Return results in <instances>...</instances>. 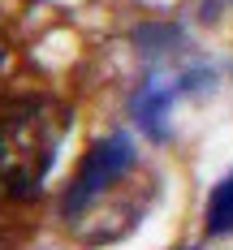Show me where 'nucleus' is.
I'll return each mask as SVG.
<instances>
[{"label":"nucleus","mask_w":233,"mask_h":250,"mask_svg":"<svg viewBox=\"0 0 233 250\" xmlns=\"http://www.w3.org/2000/svg\"><path fill=\"white\" fill-rule=\"evenodd\" d=\"M65 125V108H56L43 95H26L0 108V199H39L43 177L61 155Z\"/></svg>","instance_id":"1"},{"label":"nucleus","mask_w":233,"mask_h":250,"mask_svg":"<svg viewBox=\"0 0 233 250\" xmlns=\"http://www.w3.org/2000/svg\"><path fill=\"white\" fill-rule=\"evenodd\" d=\"M134 164H138V151H134V143H129L126 134L100 138L95 147L82 155L74 181H69L65 199H61V220L78 233L82 220H86V216H91V211H95L112 190H121V186H126V177L134 173Z\"/></svg>","instance_id":"2"},{"label":"nucleus","mask_w":233,"mask_h":250,"mask_svg":"<svg viewBox=\"0 0 233 250\" xmlns=\"http://www.w3.org/2000/svg\"><path fill=\"white\" fill-rule=\"evenodd\" d=\"M207 82H212V74H203V69L177 78V82L147 78L143 91L134 95V121L143 125V134H151L155 143H164V138H169V108H173V100L186 95V91H194V86H207Z\"/></svg>","instance_id":"3"},{"label":"nucleus","mask_w":233,"mask_h":250,"mask_svg":"<svg viewBox=\"0 0 233 250\" xmlns=\"http://www.w3.org/2000/svg\"><path fill=\"white\" fill-rule=\"evenodd\" d=\"M207 233L212 237H225L233 233V173L212 190V199H207Z\"/></svg>","instance_id":"4"},{"label":"nucleus","mask_w":233,"mask_h":250,"mask_svg":"<svg viewBox=\"0 0 233 250\" xmlns=\"http://www.w3.org/2000/svg\"><path fill=\"white\" fill-rule=\"evenodd\" d=\"M134 39H138V48H143V52H164V48H173V43L181 39V30H177V26H143Z\"/></svg>","instance_id":"5"},{"label":"nucleus","mask_w":233,"mask_h":250,"mask_svg":"<svg viewBox=\"0 0 233 250\" xmlns=\"http://www.w3.org/2000/svg\"><path fill=\"white\" fill-rule=\"evenodd\" d=\"M225 4H233V0H203V18L212 22V18H216V13H220Z\"/></svg>","instance_id":"6"},{"label":"nucleus","mask_w":233,"mask_h":250,"mask_svg":"<svg viewBox=\"0 0 233 250\" xmlns=\"http://www.w3.org/2000/svg\"><path fill=\"white\" fill-rule=\"evenodd\" d=\"M4 61H9V39H4V30H0V69H4Z\"/></svg>","instance_id":"7"}]
</instances>
